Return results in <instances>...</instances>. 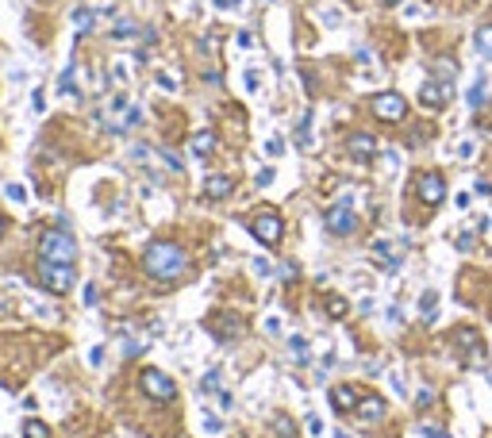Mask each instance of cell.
Returning a JSON list of instances; mask_svg holds the SVG:
<instances>
[{"label":"cell","mask_w":492,"mask_h":438,"mask_svg":"<svg viewBox=\"0 0 492 438\" xmlns=\"http://www.w3.org/2000/svg\"><path fill=\"white\" fill-rule=\"evenodd\" d=\"M142 269L151 273L154 281H173L185 269V250L177 242H151L142 254Z\"/></svg>","instance_id":"cell-1"},{"label":"cell","mask_w":492,"mask_h":438,"mask_svg":"<svg viewBox=\"0 0 492 438\" xmlns=\"http://www.w3.org/2000/svg\"><path fill=\"white\" fill-rule=\"evenodd\" d=\"M39 250H42V258L46 262H66V265H74V258H77V242L69 239L66 231H46L39 239Z\"/></svg>","instance_id":"cell-2"},{"label":"cell","mask_w":492,"mask_h":438,"mask_svg":"<svg viewBox=\"0 0 492 438\" xmlns=\"http://www.w3.org/2000/svg\"><path fill=\"white\" fill-rule=\"evenodd\" d=\"M251 231H254V239H258V242L277 246V242H281V235H285V224H281V215H277L273 208H262V212L251 219Z\"/></svg>","instance_id":"cell-3"},{"label":"cell","mask_w":492,"mask_h":438,"mask_svg":"<svg viewBox=\"0 0 492 438\" xmlns=\"http://www.w3.org/2000/svg\"><path fill=\"white\" fill-rule=\"evenodd\" d=\"M39 281H42V289H51V292H69L74 289V269H69L66 262H46L42 258V265H39Z\"/></svg>","instance_id":"cell-4"},{"label":"cell","mask_w":492,"mask_h":438,"mask_svg":"<svg viewBox=\"0 0 492 438\" xmlns=\"http://www.w3.org/2000/svg\"><path fill=\"white\" fill-rule=\"evenodd\" d=\"M139 385H142V392H146L154 404H169V400L177 396V385L166 377V373H158V369H142L139 373Z\"/></svg>","instance_id":"cell-5"},{"label":"cell","mask_w":492,"mask_h":438,"mask_svg":"<svg viewBox=\"0 0 492 438\" xmlns=\"http://www.w3.org/2000/svg\"><path fill=\"white\" fill-rule=\"evenodd\" d=\"M373 116L384 119V124H400V119L408 116V100H404L400 92H381V96L373 100Z\"/></svg>","instance_id":"cell-6"},{"label":"cell","mask_w":492,"mask_h":438,"mask_svg":"<svg viewBox=\"0 0 492 438\" xmlns=\"http://www.w3.org/2000/svg\"><path fill=\"white\" fill-rule=\"evenodd\" d=\"M323 227H327L331 235H354V227H358V215H354L350 204H334V208H327Z\"/></svg>","instance_id":"cell-7"},{"label":"cell","mask_w":492,"mask_h":438,"mask_svg":"<svg viewBox=\"0 0 492 438\" xmlns=\"http://www.w3.org/2000/svg\"><path fill=\"white\" fill-rule=\"evenodd\" d=\"M416 196L423 200L427 208H434L442 196H446V181H442L439 174H423V177L416 181Z\"/></svg>","instance_id":"cell-8"},{"label":"cell","mask_w":492,"mask_h":438,"mask_svg":"<svg viewBox=\"0 0 492 438\" xmlns=\"http://www.w3.org/2000/svg\"><path fill=\"white\" fill-rule=\"evenodd\" d=\"M450 96H454L450 81H446V85H442V81H427L423 89H419V100H423L427 108H442V104H450Z\"/></svg>","instance_id":"cell-9"},{"label":"cell","mask_w":492,"mask_h":438,"mask_svg":"<svg viewBox=\"0 0 492 438\" xmlns=\"http://www.w3.org/2000/svg\"><path fill=\"white\" fill-rule=\"evenodd\" d=\"M454 342H458L461 350H469V365H473V369H484V354H481V342H477L473 331H466V327H461Z\"/></svg>","instance_id":"cell-10"},{"label":"cell","mask_w":492,"mask_h":438,"mask_svg":"<svg viewBox=\"0 0 492 438\" xmlns=\"http://www.w3.org/2000/svg\"><path fill=\"white\" fill-rule=\"evenodd\" d=\"M231 192H235V181H231V177H223V174H216V177L204 181V196H208V200H227Z\"/></svg>","instance_id":"cell-11"},{"label":"cell","mask_w":492,"mask_h":438,"mask_svg":"<svg viewBox=\"0 0 492 438\" xmlns=\"http://www.w3.org/2000/svg\"><path fill=\"white\" fill-rule=\"evenodd\" d=\"M358 400H362V392H354L350 385H339V389L331 392L334 412H354V407H358Z\"/></svg>","instance_id":"cell-12"},{"label":"cell","mask_w":492,"mask_h":438,"mask_svg":"<svg viewBox=\"0 0 492 438\" xmlns=\"http://www.w3.org/2000/svg\"><path fill=\"white\" fill-rule=\"evenodd\" d=\"M350 154L358 158V162H369V158L377 154V142H373V135H350Z\"/></svg>","instance_id":"cell-13"},{"label":"cell","mask_w":492,"mask_h":438,"mask_svg":"<svg viewBox=\"0 0 492 438\" xmlns=\"http://www.w3.org/2000/svg\"><path fill=\"white\" fill-rule=\"evenodd\" d=\"M354 415H358V419H381V415H384V400L381 396H362L358 407H354Z\"/></svg>","instance_id":"cell-14"},{"label":"cell","mask_w":492,"mask_h":438,"mask_svg":"<svg viewBox=\"0 0 492 438\" xmlns=\"http://www.w3.org/2000/svg\"><path fill=\"white\" fill-rule=\"evenodd\" d=\"M212 150H216V135L212 131H201V135H192L189 139V154L192 158H208Z\"/></svg>","instance_id":"cell-15"},{"label":"cell","mask_w":492,"mask_h":438,"mask_svg":"<svg viewBox=\"0 0 492 438\" xmlns=\"http://www.w3.org/2000/svg\"><path fill=\"white\" fill-rule=\"evenodd\" d=\"M212 327H216V339H235V331H239V319H227V315H216L212 319Z\"/></svg>","instance_id":"cell-16"},{"label":"cell","mask_w":492,"mask_h":438,"mask_svg":"<svg viewBox=\"0 0 492 438\" xmlns=\"http://www.w3.org/2000/svg\"><path fill=\"white\" fill-rule=\"evenodd\" d=\"M74 31L77 35H89L92 31V8H77L74 12Z\"/></svg>","instance_id":"cell-17"},{"label":"cell","mask_w":492,"mask_h":438,"mask_svg":"<svg viewBox=\"0 0 492 438\" xmlns=\"http://www.w3.org/2000/svg\"><path fill=\"white\" fill-rule=\"evenodd\" d=\"M473 47L481 50L484 58H492V27H481V31L473 35Z\"/></svg>","instance_id":"cell-18"},{"label":"cell","mask_w":492,"mask_h":438,"mask_svg":"<svg viewBox=\"0 0 492 438\" xmlns=\"http://www.w3.org/2000/svg\"><path fill=\"white\" fill-rule=\"evenodd\" d=\"M346 312H350V304H346L342 296H331V300H327V315H331V319H346Z\"/></svg>","instance_id":"cell-19"},{"label":"cell","mask_w":492,"mask_h":438,"mask_svg":"<svg viewBox=\"0 0 492 438\" xmlns=\"http://www.w3.org/2000/svg\"><path fill=\"white\" fill-rule=\"evenodd\" d=\"M24 438H51V430H46V423L27 419V423H24Z\"/></svg>","instance_id":"cell-20"},{"label":"cell","mask_w":492,"mask_h":438,"mask_svg":"<svg viewBox=\"0 0 492 438\" xmlns=\"http://www.w3.org/2000/svg\"><path fill=\"white\" fill-rule=\"evenodd\" d=\"M469 108H484V100H489V96H484V81H477L473 85V89H469Z\"/></svg>","instance_id":"cell-21"},{"label":"cell","mask_w":492,"mask_h":438,"mask_svg":"<svg viewBox=\"0 0 492 438\" xmlns=\"http://www.w3.org/2000/svg\"><path fill=\"white\" fill-rule=\"evenodd\" d=\"M131 35H135V24H131V19H119V24L112 27V39H131Z\"/></svg>","instance_id":"cell-22"},{"label":"cell","mask_w":492,"mask_h":438,"mask_svg":"<svg viewBox=\"0 0 492 438\" xmlns=\"http://www.w3.org/2000/svg\"><path fill=\"white\" fill-rule=\"evenodd\" d=\"M201 427L208 430V435H219V430H223V427H219V419H216L212 412H201Z\"/></svg>","instance_id":"cell-23"},{"label":"cell","mask_w":492,"mask_h":438,"mask_svg":"<svg viewBox=\"0 0 492 438\" xmlns=\"http://www.w3.org/2000/svg\"><path fill=\"white\" fill-rule=\"evenodd\" d=\"M434 74L446 77V81H454V77H458V66H454V62L446 58V62H439V66H434Z\"/></svg>","instance_id":"cell-24"},{"label":"cell","mask_w":492,"mask_h":438,"mask_svg":"<svg viewBox=\"0 0 492 438\" xmlns=\"http://www.w3.org/2000/svg\"><path fill=\"white\" fill-rule=\"evenodd\" d=\"M439 300H434V292H423V319H434V312H439Z\"/></svg>","instance_id":"cell-25"},{"label":"cell","mask_w":492,"mask_h":438,"mask_svg":"<svg viewBox=\"0 0 492 438\" xmlns=\"http://www.w3.org/2000/svg\"><path fill=\"white\" fill-rule=\"evenodd\" d=\"M296 139H300V146H308V142H312V119L308 116L300 119V135H296Z\"/></svg>","instance_id":"cell-26"},{"label":"cell","mask_w":492,"mask_h":438,"mask_svg":"<svg viewBox=\"0 0 492 438\" xmlns=\"http://www.w3.org/2000/svg\"><path fill=\"white\" fill-rule=\"evenodd\" d=\"M216 385H219V369H212L208 377L201 380V392H212V389H216Z\"/></svg>","instance_id":"cell-27"},{"label":"cell","mask_w":492,"mask_h":438,"mask_svg":"<svg viewBox=\"0 0 492 438\" xmlns=\"http://www.w3.org/2000/svg\"><path fill=\"white\" fill-rule=\"evenodd\" d=\"M292 354L300 357V362H304V354H308V342H304L300 335H292Z\"/></svg>","instance_id":"cell-28"},{"label":"cell","mask_w":492,"mask_h":438,"mask_svg":"<svg viewBox=\"0 0 492 438\" xmlns=\"http://www.w3.org/2000/svg\"><path fill=\"white\" fill-rule=\"evenodd\" d=\"M158 85H162V89H177L181 77H177V74H158Z\"/></svg>","instance_id":"cell-29"},{"label":"cell","mask_w":492,"mask_h":438,"mask_svg":"<svg viewBox=\"0 0 492 438\" xmlns=\"http://www.w3.org/2000/svg\"><path fill=\"white\" fill-rule=\"evenodd\" d=\"M416 404H419V407H431V404H434V392H431V389H419V392H416Z\"/></svg>","instance_id":"cell-30"},{"label":"cell","mask_w":492,"mask_h":438,"mask_svg":"<svg viewBox=\"0 0 492 438\" xmlns=\"http://www.w3.org/2000/svg\"><path fill=\"white\" fill-rule=\"evenodd\" d=\"M8 200H16V204H24V200H27L24 185H8Z\"/></svg>","instance_id":"cell-31"},{"label":"cell","mask_w":492,"mask_h":438,"mask_svg":"<svg viewBox=\"0 0 492 438\" xmlns=\"http://www.w3.org/2000/svg\"><path fill=\"white\" fill-rule=\"evenodd\" d=\"M273 430H277V435H292V423L285 419V415H277V419H273Z\"/></svg>","instance_id":"cell-32"},{"label":"cell","mask_w":492,"mask_h":438,"mask_svg":"<svg viewBox=\"0 0 492 438\" xmlns=\"http://www.w3.org/2000/svg\"><path fill=\"white\" fill-rule=\"evenodd\" d=\"M62 92H66V96L74 92V66H69L66 74H62Z\"/></svg>","instance_id":"cell-33"},{"label":"cell","mask_w":492,"mask_h":438,"mask_svg":"<svg viewBox=\"0 0 492 438\" xmlns=\"http://www.w3.org/2000/svg\"><path fill=\"white\" fill-rule=\"evenodd\" d=\"M139 119H142V112H139V108H131V112H127V119H124V131H127V127H135Z\"/></svg>","instance_id":"cell-34"},{"label":"cell","mask_w":492,"mask_h":438,"mask_svg":"<svg viewBox=\"0 0 492 438\" xmlns=\"http://www.w3.org/2000/svg\"><path fill=\"white\" fill-rule=\"evenodd\" d=\"M254 181H258V185H273V169H262V174L254 177Z\"/></svg>","instance_id":"cell-35"},{"label":"cell","mask_w":492,"mask_h":438,"mask_svg":"<svg viewBox=\"0 0 492 438\" xmlns=\"http://www.w3.org/2000/svg\"><path fill=\"white\" fill-rule=\"evenodd\" d=\"M162 158H166V166H169V169H181V158H177V154H169V150H166Z\"/></svg>","instance_id":"cell-36"},{"label":"cell","mask_w":492,"mask_h":438,"mask_svg":"<svg viewBox=\"0 0 492 438\" xmlns=\"http://www.w3.org/2000/svg\"><path fill=\"white\" fill-rule=\"evenodd\" d=\"M266 154H273V158L281 154V139H269V142H266Z\"/></svg>","instance_id":"cell-37"},{"label":"cell","mask_w":492,"mask_h":438,"mask_svg":"<svg viewBox=\"0 0 492 438\" xmlns=\"http://www.w3.org/2000/svg\"><path fill=\"white\" fill-rule=\"evenodd\" d=\"M254 273H262V277H269V262H262V258H254Z\"/></svg>","instance_id":"cell-38"},{"label":"cell","mask_w":492,"mask_h":438,"mask_svg":"<svg viewBox=\"0 0 492 438\" xmlns=\"http://www.w3.org/2000/svg\"><path fill=\"white\" fill-rule=\"evenodd\" d=\"M31 108H35V112H42V108H46V100H42V92H35V96H31Z\"/></svg>","instance_id":"cell-39"},{"label":"cell","mask_w":492,"mask_h":438,"mask_svg":"<svg viewBox=\"0 0 492 438\" xmlns=\"http://www.w3.org/2000/svg\"><path fill=\"white\" fill-rule=\"evenodd\" d=\"M308 430H312V435H319V430H323V423H319L316 415H308Z\"/></svg>","instance_id":"cell-40"},{"label":"cell","mask_w":492,"mask_h":438,"mask_svg":"<svg viewBox=\"0 0 492 438\" xmlns=\"http://www.w3.org/2000/svg\"><path fill=\"white\" fill-rule=\"evenodd\" d=\"M219 8H235V4H239V0H216Z\"/></svg>","instance_id":"cell-41"},{"label":"cell","mask_w":492,"mask_h":438,"mask_svg":"<svg viewBox=\"0 0 492 438\" xmlns=\"http://www.w3.org/2000/svg\"><path fill=\"white\" fill-rule=\"evenodd\" d=\"M4 231H8V219H4V215H0V235H4Z\"/></svg>","instance_id":"cell-42"},{"label":"cell","mask_w":492,"mask_h":438,"mask_svg":"<svg viewBox=\"0 0 492 438\" xmlns=\"http://www.w3.org/2000/svg\"><path fill=\"white\" fill-rule=\"evenodd\" d=\"M384 4H400V0H384Z\"/></svg>","instance_id":"cell-43"},{"label":"cell","mask_w":492,"mask_h":438,"mask_svg":"<svg viewBox=\"0 0 492 438\" xmlns=\"http://www.w3.org/2000/svg\"><path fill=\"white\" fill-rule=\"evenodd\" d=\"M339 438H350V435H339Z\"/></svg>","instance_id":"cell-44"}]
</instances>
